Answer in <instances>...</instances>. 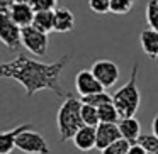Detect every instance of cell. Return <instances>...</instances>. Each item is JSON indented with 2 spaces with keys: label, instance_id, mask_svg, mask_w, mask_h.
<instances>
[{
  "label": "cell",
  "instance_id": "obj_11",
  "mask_svg": "<svg viewBox=\"0 0 158 154\" xmlns=\"http://www.w3.org/2000/svg\"><path fill=\"white\" fill-rule=\"evenodd\" d=\"M29 129H32V124L24 122V124H21V125H15L14 129L5 130V132L0 134V154H10L15 147L17 137L21 136L24 130H29Z\"/></svg>",
  "mask_w": 158,
  "mask_h": 154
},
{
  "label": "cell",
  "instance_id": "obj_9",
  "mask_svg": "<svg viewBox=\"0 0 158 154\" xmlns=\"http://www.w3.org/2000/svg\"><path fill=\"white\" fill-rule=\"evenodd\" d=\"M7 7H9V14L10 19L19 26L21 29L29 27L34 22V9L31 7V4H10L7 0Z\"/></svg>",
  "mask_w": 158,
  "mask_h": 154
},
{
  "label": "cell",
  "instance_id": "obj_10",
  "mask_svg": "<svg viewBox=\"0 0 158 154\" xmlns=\"http://www.w3.org/2000/svg\"><path fill=\"white\" fill-rule=\"evenodd\" d=\"M123 139L121 130L117 124H107V122H100L97 125V149L102 151L107 146H110L112 142Z\"/></svg>",
  "mask_w": 158,
  "mask_h": 154
},
{
  "label": "cell",
  "instance_id": "obj_19",
  "mask_svg": "<svg viewBox=\"0 0 158 154\" xmlns=\"http://www.w3.org/2000/svg\"><path fill=\"white\" fill-rule=\"evenodd\" d=\"M146 22L150 29L158 32V0H150L146 5Z\"/></svg>",
  "mask_w": 158,
  "mask_h": 154
},
{
  "label": "cell",
  "instance_id": "obj_14",
  "mask_svg": "<svg viewBox=\"0 0 158 154\" xmlns=\"http://www.w3.org/2000/svg\"><path fill=\"white\" fill-rule=\"evenodd\" d=\"M75 27V15L70 9L66 7H58L55 10V31L56 32H70Z\"/></svg>",
  "mask_w": 158,
  "mask_h": 154
},
{
  "label": "cell",
  "instance_id": "obj_4",
  "mask_svg": "<svg viewBox=\"0 0 158 154\" xmlns=\"http://www.w3.org/2000/svg\"><path fill=\"white\" fill-rule=\"evenodd\" d=\"M0 39L10 51H17L22 46V29L10 19L7 0L0 4Z\"/></svg>",
  "mask_w": 158,
  "mask_h": 154
},
{
  "label": "cell",
  "instance_id": "obj_21",
  "mask_svg": "<svg viewBox=\"0 0 158 154\" xmlns=\"http://www.w3.org/2000/svg\"><path fill=\"white\" fill-rule=\"evenodd\" d=\"M131 142L126 139H119L116 142H112L110 146H107L106 149L100 151V154H127L129 152Z\"/></svg>",
  "mask_w": 158,
  "mask_h": 154
},
{
  "label": "cell",
  "instance_id": "obj_1",
  "mask_svg": "<svg viewBox=\"0 0 158 154\" xmlns=\"http://www.w3.org/2000/svg\"><path fill=\"white\" fill-rule=\"evenodd\" d=\"M70 59L72 54H63L55 63H41L24 54H19L15 59L2 65L0 75L21 83L27 97H32L43 90H49L58 98H68L72 97V93L61 86L60 78Z\"/></svg>",
  "mask_w": 158,
  "mask_h": 154
},
{
  "label": "cell",
  "instance_id": "obj_25",
  "mask_svg": "<svg viewBox=\"0 0 158 154\" xmlns=\"http://www.w3.org/2000/svg\"><path fill=\"white\" fill-rule=\"evenodd\" d=\"M89 7L95 14H107L110 12V0H89Z\"/></svg>",
  "mask_w": 158,
  "mask_h": 154
},
{
  "label": "cell",
  "instance_id": "obj_18",
  "mask_svg": "<svg viewBox=\"0 0 158 154\" xmlns=\"http://www.w3.org/2000/svg\"><path fill=\"white\" fill-rule=\"evenodd\" d=\"M82 119L85 125L90 127H97L100 124V117H99V109L94 105H89V103L82 102Z\"/></svg>",
  "mask_w": 158,
  "mask_h": 154
},
{
  "label": "cell",
  "instance_id": "obj_5",
  "mask_svg": "<svg viewBox=\"0 0 158 154\" xmlns=\"http://www.w3.org/2000/svg\"><path fill=\"white\" fill-rule=\"evenodd\" d=\"M15 149L24 154H49V146L39 132L29 129L24 130L15 140Z\"/></svg>",
  "mask_w": 158,
  "mask_h": 154
},
{
  "label": "cell",
  "instance_id": "obj_23",
  "mask_svg": "<svg viewBox=\"0 0 158 154\" xmlns=\"http://www.w3.org/2000/svg\"><path fill=\"white\" fill-rule=\"evenodd\" d=\"M58 0H31V7L34 12H48V10H56Z\"/></svg>",
  "mask_w": 158,
  "mask_h": 154
},
{
  "label": "cell",
  "instance_id": "obj_27",
  "mask_svg": "<svg viewBox=\"0 0 158 154\" xmlns=\"http://www.w3.org/2000/svg\"><path fill=\"white\" fill-rule=\"evenodd\" d=\"M151 130H153V136L158 137V113L153 117V122H151Z\"/></svg>",
  "mask_w": 158,
  "mask_h": 154
},
{
  "label": "cell",
  "instance_id": "obj_20",
  "mask_svg": "<svg viewBox=\"0 0 158 154\" xmlns=\"http://www.w3.org/2000/svg\"><path fill=\"white\" fill-rule=\"evenodd\" d=\"M82 102L83 103H89V105H94V107H102L106 103H110L112 102V95L106 92H100V93H95V95H89V97H82Z\"/></svg>",
  "mask_w": 158,
  "mask_h": 154
},
{
  "label": "cell",
  "instance_id": "obj_24",
  "mask_svg": "<svg viewBox=\"0 0 158 154\" xmlns=\"http://www.w3.org/2000/svg\"><path fill=\"white\" fill-rule=\"evenodd\" d=\"M138 142L144 147L150 154H158V137H155L153 134H148V136H141Z\"/></svg>",
  "mask_w": 158,
  "mask_h": 154
},
{
  "label": "cell",
  "instance_id": "obj_3",
  "mask_svg": "<svg viewBox=\"0 0 158 154\" xmlns=\"http://www.w3.org/2000/svg\"><path fill=\"white\" fill-rule=\"evenodd\" d=\"M138 71H139V65L134 63L133 68H131L129 80L119 90H116V93L112 95V102L116 105V109L119 110L121 119L134 117V113L139 109L141 93L139 88H138Z\"/></svg>",
  "mask_w": 158,
  "mask_h": 154
},
{
  "label": "cell",
  "instance_id": "obj_6",
  "mask_svg": "<svg viewBox=\"0 0 158 154\" xmlns=\"http://www.w3.org/2000/svg\"><path fill=\"white\" fill-rule=\"evenodd\" d=\"M22 46L36 56H46L49 46V38L46 32L39 31L38 27L29 26V27L22 29Z\"/></svg>",
  "mask_w": 158,
  "mask_h": 154
},
{
  "label": "cell",
  "instance_id": "obj_12",
  "mask_svg": "<svg viewBox=\"0 0 158 154\" xmlns=\"http://www.w3.org/2000/svg\"><path fill=\"white\" fill-rule=\"evenodd\" d=\"M73 144L80 151H90L97 147V127L83 125L73 137Z\"/></svg>",
  "mask_w": 158,
  "mask_h": 154
},
{
  "label": "cell",
  "instance_id": "obj_16",
  "mask_svg": "<svg viewBox=\"0 0 158 154\" xmlns=\"http://www.w3.org/2000/svg\"><path fill=\"white\" fill-rule=\"evenodd\" d=\"M34 27H38L39 31L49 34L51 31H55V10H48V12H36L34 15Z\"/></svg>",
  "mask_w": 158,
  "mask_h": 154
},
{
  "label": "cell",
  "instance_id": "obj_17",
  "mask_svg": "<svg viewBox=\"0 0 158 154\" xmlns=\"http://www.w3.org/2000/svg\"><path fill=\"white\" fill-rule=\"evenodd\" d=\"M99 117H100V122H107V124H119L121 120L119 110L116 109L114 102L99 107Z\"/></svg>",
  "mask_w": 158,
  "mask_h": 154
},
{
  "label": "cell",
  "instance_id": "obj_7",
  "mask_svg": "<svg viewBox=\"0 0 158 154\" xmlns=\"http://www.w3.org/2000/svg\"><path fill=\"white\" fill-rule=\"evenodd\" d=\"M90 69L95 75V78L102 83L104 88L114 86L117 83V80H119V75H121L119 66L114 61H110V59H99V61L94 63Z\"/></svg>",
  "mask_w": 158,
  "mask_h": 154
},
{
  "label": "cell",
  "instance_id": "obj_22",
  "mask_svg": "<svg viewBox=\"0 0 158 154\" xmlns=\"http://www.w3.org/2000/svg\"><path fill=\"white\" fill-rule=\"evenodd\" d=\"M136 0H110V12L116 15H124L133 9Z\"/></svg>",
  "mask_w": 158,
  "mask_h": 154
},
{
  "label": "cell",
  "instance_id": "obj_13",
  "mask_svg": "<svg viewBox=\"0 0 158 154\" xmlns=\"http://www.w3.org/2000/svg\"><path fill=\"white\" fill-rule=\"evenodd\" d=\"M119 130L123 139L129 140L131 144H136L141 137V124L138 119L134 117H127V119H121L119 120Z\"/></svg>",
  "mask_w": 158,
  "mask_h": 154
},
{
  "label": "cell",
  "instance_id": "obj_15",
  "mask_svg": "<svg viewBox=\"0 0 158 154\" xmlns=\"http://www.w3.org/2000/svg\"><path fill=\"white\" fill-rule=\"evenodd\" d=\"M139 42L144 54L153 59H158V32L153 29H144L139 36Z\"/></svg>",
  "mask_w": 158,
  "mask_h": 154
},
{
  "label": "cell",
  "instance_id": "obj_8",
  "mask_svg": "<svg viewBox=\"0 0 158 154\" xmlns=\"http://www.w3.org/2000/svg\"><path fill=\"white\" fill-rule=\"evenodd\" d=\"M75 88H77V92H78L80 97H89V95H95V93L106 92V88H104L102 83L95 78L92 69H82V71L77 73Z\"/></svg>",
  "mask_w": 158,
  "mask_h": 154
},
{
  "label": "cell",
  "instance_id": "obj_26",
  "mask_svg": "<svg viewBox=\"0 0 158 154\" xmlns=\"http://www.w3.org/2000/svg\"><path fill=\"white\" fill-rule=\"evenodd\" d=\"M127 154H148V151L144 149V147L141 146L139 142H136V144H131L129 152H127Z\"/></svg>",
  "mask_w": 158,
  "mask_h": 154
},
{
  "label": "cell",
  "instance_id": "obj_29",
  "mask_svg": "<svg viewBox=\"0 0 158 154\" xmlns=\"http://www.w3.org/2000/svg\"><path fill=\"white\" fill-rule=\"evenodd\" d=\"M148 154H150V152H148Z\"/></svg>",
  "mask_w": 158,
  "mask_h": 154
},
{
  "label": "cell",
  "instance_id": "obj_28",
  "mask_svg": "<svg viewBox=\"0 0 158 154\" xmlns=\"http://www.w3.org/2000/svg\"><path fill=\"white\" fill-rule=\"evenodd\" d=\"M10 4H31V0H9Z\"/></svg>",
  "mask_w": 158,
  "mask_h": 154
},
{
  "label": "cell",
  "instance_id": "obj_2",
  "mask_svg": "<svg viewBox=\"0 0 158 154\" xmlns=\"http://www.w3.org/2000/svg\"><path fill=\"white\" fill-rule=\"evenodd\" d=\"M56 124H58L60 140L61 142L73 140L75 134L85 125L82 119V98H77L73 95L65 98L56 115Z\"/></svg>",
  "mask_w": 158,
  "mask_h": 154
}]
</instances>
